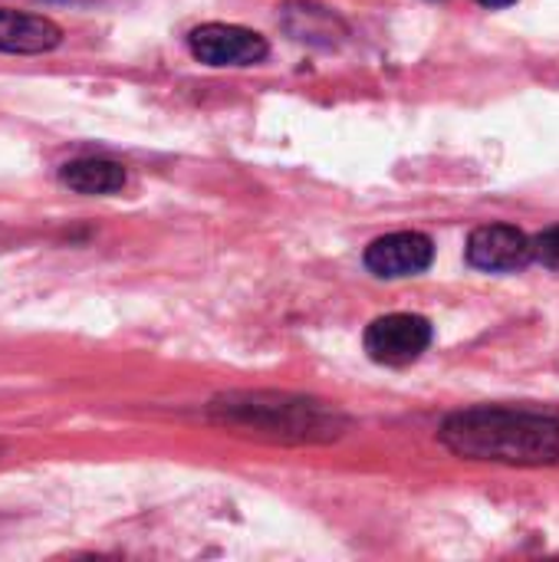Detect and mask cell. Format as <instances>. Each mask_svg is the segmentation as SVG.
Segmentation results:
<instances>
[{"label": "cell", "mask_w": 559, "mask_h": 562, "mask_svg": "<svg viewBox=\"0 0 559 562\" xmlns=\"http://www.w3.org/2000/svg\"><path fill=\"white\" fill-rule=\"evenodd\" d=\"M438 438L451 454L468 461L517 468H544L559 461V422L537 412L468 408L451 415Z\"/></svg>", "instance_id": "1"}, {"label": "cell", "mask_w": 559, "mask_h": 562, "mask_svg": "<svg viewBox=\"0 0 559 562\" xmlns=\"http://www.w3.org/2000/svg\"><path fill=\"white\" fill-rule=\"evenodd\" d=\"M214 412H224V422L254 425V428L273 431L280 438H333L336 435V415L323 412L313 402L273 398V405H260V395L257 398L250 395L244 405H237L234 398H227L224 405L217 402Z\"/></svg>", "instance_id": "2"}, {"label": "cell", "mask_w": 559, "mask_h": 562, "mask_svg": "<svg viewBox=\"0 0 559 562\" xmlns=\"http://www.w3.org/2000/svg\"><path fill=\"white\" fill-rule=\"evenodd\" d=\"M188 49L208 66H254L267 59L270 46L257 30L234 23H201L188 36Z\"/></svg>", "instance_id": "3"}, {"label": "cell", "mask_w": 559, "mask_h": 562, "mask_svg": "<svg viewBox=\"0 0 559 562\" xmlns=\"http://www.w3.org/2000/svg\"><path fill=\"white\" fill-rule=\"evenodd\" d=\"M432 346V323L415 313H389L369 323L366 352L379 366H409Z\"/></svg>", "instance_id": "4"}, {"label": "cell", "mask_w": 559, "mask_h": 562, "mask_svg": "<svg viewBox=\"0 0 559 562\" xmlns=\"http://www.w3.org/2000/svg\"><path fill=\"white\" fill-rule=\"evenodd\" d=\"M534 260V240L511 224H484L468 237V263L488 273H514Z\"/></svg>", "instance_id": "5"}, {"label": "cell", "mask_w": 559, "mask_h": 562, "mask_svg": "<svg viewBox=\"0 0 559 562\" xmlns=\"http://www.w3.org/2000/svg\"><path fill=\"white\" fill-rule=\"evenodd\" d=\"M432 260H435V244H432V237H425L418 231H395L366 247V267L385 280L425 273L432 267Z\"/></svg>", "instance_id": "6"}, {"label": "cell", "mask_w": 559, "mask_h": 562, "mask_svg": "<svg viewBox=\"0 0 559 562\" xmlns=\"http://www.w3.org/2000/svg\"><path fill=\"white\" fill-rule=\"evenodd\" d=\"M59 43H63V30L49 16L0 7V53L36 56L56 49Z\"/></svg>", "instance_id": "7"}, {"label": "cell", "mask_w": 559, "mask_h": 562, "mask_svg": "<svg viewBox=\"0 0 559 562\" xmlns=\"http://www.w3.org/2000/svg\"><path fill=\"white\" fill-rule=\"evenodd\" d=\"M59 181L76 194H115L125 188L128 175L109 158H72L59 168Z\"/></svg>", "instance_id": "8"}, {"label": "cell", "mask_w": 559, "mask_h": 562, "mask_svg": "<svg viewBox=\"0 0 559 562\" xmlns=\"http://www.w3.org/2000/svg\"><path fill=\"white\" fill-rule=\"evenodd\" d=\"M534 260L544 263L547 270H559V227L544 231V234L534 240Z\"/></svg>", "instance_id": "9"}, {"label": "cell", "mask_w": 559, "mask_h": 562, "mask_svg": "<svg viewBox=\"0 0 559 562\" xmlns=\"http://www.w3.org/2000/svg\"><path fill=\"white\" fill-rule=\"evenodd\" d=\"M481 7H491V10H497V7H511V3H517V0H478Z\"/></svg>", "instance_id": "10"}]
</instances>
